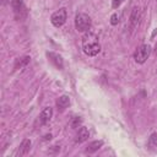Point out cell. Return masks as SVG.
<instances>
[{"label":"cell","instance_id":"1","mask_svg":"<svg viewBox=\"0 0 157 157\" xmlns=\"http://www.w3.org/2000/svg\"><path fill=\"white\" fill-rule=\"evenodd\" d=\"M82 49L86 55L96 56L101 52V44L98 42V37L94 33H86L82 38Z\"/></svg>","mask_w":157,"mask_h":157},{"label":"cell","instance_id":"2","mask_svg":"<svg viewBox=\"0 0 157 157\" xmlns=\"http://www.w3.org/2000/svg\"><path fill=\"white\" fill-rule=\"evenodd\" d=\"M91 17L86 13H77L75 17V27L78 32H86L91 28Z\"/></svg>","mask_w":157,"mask_h":157},{"label":"cell","instance_id":"3","mask_svg":"<svg viewBox=\"0 0 157 157\" xmlns=\"http://www.w3.org/2000/svg\"><path fill=\"white\" fill-rule=\"evenodd\" d=\"M150 54H151V47L148 44H142V45H140L135 50V53H134V60L137 64H144L148 59Z\"/></svg>","mask_w":157,"mask_h":157},{"label":"cell","instance_id":"4","mask_svg":"<svg viewBox=\"0 0 157 157\" xmlns=\"http://www.w3.org/2000/svg\"><path fill=\"white\" fill-rule=\"evenodd\" d=\"M66 18H67V13H66V10L64 7L56 10L55 12H53V15L50 16V22L53 26L55 27H61L65 22H66Z\"/></svg>","mask_w":157,"mask_h":157},{"label":"cell","instance_id":"5","mask_svg":"<svg viewBox=\"0 0 157 157\" xmlns=\"http://www.w3.org/2000/svg\"><path fill=\"white\" fill-rule=\"evenodd\" d=\"M11 6L13 9L16 18H22L27 15V11L25 7V0H11Z\"/></svg>","mask_w":157,"mask_h":157},{"label":"cell","instance_id":"6","mask_svg":"<svg viewBox=\"0 0 157 157\" xmlns=\"http://www.w3.org/2000/svg\"><path fill=\"white\" fill-rule=\"evenodd\" d=\"M140 20H141V10L140 7L135 6L132 7L131 13H130V28L134 29L135 27H137V25L140 23Z\"/></svg>","mask_w":157,"mask_h":157},{"label":"cell","instance_id":"7","mask_svg":"<svg viewBox=\"0 0 157 157\" xmlns=\"http://www.w3.org/2000/svg\"><path fill=\"white\" fill-rule=\"evenodd\" d=\"M47 56L49 58L50 63H52L56 69L61 70V69L64 67V60H63V58H61L59 54L53 53V52H48V53H47Z\"/></svg>","mask_w":157,"mask_h":157},{"label":"cell","instance_id":"8","mask_svg":"<svg viewBox=\"0 0 157 157\" xmlns=\"http://www.w3.org/2000/svg\"><path fill=\"white\" fill-rule=\"evenodd\" d=\"M52 117H53V108L52 107H45L42 112H40V114H39V124L40 125H45V124H48L49 121H50V119H52Z\"/></svg>","mask_w":157,"mask_h":157},{"label":"cell","instance_id":"9","mask_svg":"<svg viewBox=\"0 0 157 157\" xmlns=\"http://www.w3.org/2000/svg\"><path fill=\"white\" fill-rule=\"evenodd\" d=\"M88 137H90V131H88V129L85 128V126H80V129H78V131H77V134H76V136H75V142H76V144H82V142H85Z\"/></svg>","mask_w":157,"mask_h":157},{"label":"cell","instance_id":"10","mask_svg":"<svg viewBox=\"0 0 157 157\" xmlns=\"http://www.w3.org/2000/svg\"><path fill=\"white\" fill-rule=\"evenodd\" d=\"M29 150H31V140H28V139H23L22 142H21L20 146H18V150H17L16 155H17V156L27 155V153L29 152Z\"/></svg>","mask_w":157,"mask_h":157},{"label":"cell","instance_id":"11","mask_svg":"<svg viewBox=\"0 0 157 157\" xmlns=\"http://www.w3.org/2000/svg\"><path fill=\"white\" fill-rule=\"evenodd\" d=\"M70 104V98L69 96H60L58 99H56V107L59 110H64L65 108H67Z\"/></svg>","mask_w":157,"mask_h":157},{"label":"cell","instance_id":"12","mask_svg":"<svg viewBox=\"0 0 157 157\" xmlns=\"http://www.w3.org/2000/svg\"><path fill=\"white\" fill-rule=\"evenodd\" d=\"M103 146V141L102 140H96V141H92L88 146H87V148H86V152H88V153H93V152H96V151H98L101 147Z\"/></svg>","mask_w":157,"mask_h":157},{"label":"cell","instance_id":"13","mask_svg":"<svg viewBox=\"0 0 157 157\" xmlns=\"http://www.w3.org/2000/svg\"><path fill=\"white\" fill-rule=\"evenodd\" d=\"M29 61H31V58H29L28 55L22 56V58H18V59H16V61H15V69H22V67L27 66V64H28Z\"/></svg>","mask_w":157,"mask_h":157},{"label":"cell","instance_id":"14","mask_svg":"<svg viewBox=\"0 0 157 157\" xmlns=\"http://www.w3.org/2000/svg\"><path fill=\"white\" fill-rule=\"evenodd\" d=\"M147 146L151 151H157V134L156 132H152L148 137V141H147Z\"/></svg>","mask_w":157,"mask_h":157},{"label":"cell","instance_id":"15","mask_svg":"<svg viewBox=\"0 0 157 157\" xmlns=\"http://www.w3.org/2000/svg\"><path fill=\"white\" fill-rule=\"evenodd\" d=\"M81 123H82V119H81L80 117H75V118L71 119V121H70V126H71L72 129H77V128L81 125Z\"/></svg>","mask_w":157,"mask_h":157},{"label":"cell","instance_id":"16","mask_svg":"<svg viewBox=\"0 0 157 157\" xmlns=\"http://www.w3.org/2000/svg\"><path fill=\"white\" fill-rule=\"evenodd\" d=\"M110 23L113 25V26H115V25H118L119 23V15L115 12V13H113L112 16H110Z\"/></svg>","mask_w":157,"mask_h":157},{"label":"cell","instance_id":"17","mask_svg":"<svg viewBox=\"0 0 157 157\" xmlns=\"http://www.w3.org/2000/svg\"><path fill=\"white\" fill-rule=\"evenodd\" d=\"M123 2H124V0H113V1H112V7H113V9H117V7H119Z\"/></svg>","mask_w":157,"mask_h":157},{"label":"cell","instance_id":"18","mask_svg":"<svg viewBox=\"0 0 157 157\" xmlns=\"http://www.w3.org/2000/svg\"><path fill=\"white\" fill-rule=\"evenodd\" d=\"M50 139H52V135H50V134H49V135H45V136H44V139H43V140H45V141H47V140H50Z\"/></svg>","mask_w":157,"mask_h":157},{"label":"cell","instance_id":"19","mask_svg":"<svg viewBox=\"0 0 157 157\" xmlns=\"http://www.w3.org/2000/svg\"><path fill=\"white\" fill-rule=\"evenodd\" d=\"M153 54H155V56H157V42H156V45H155V49H153Z\"/></svg>","mask_w":157,"mask_h":157}]
</instances>
